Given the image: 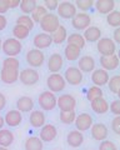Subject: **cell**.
<instances>
[{"mask_svg":"<svg viewBox=\"0 0 120 150\" xmlns=\"http://www.w3.org/2000/svg\"><path fill=\"white\" fill-rule=\"evenodd\" d=\"M66 41H68V45H74L76 48H79L80 50L84 49L86 44V41L84 40V38H83L80 33H73V34L68 35Z\"/></svg>","mask_w":120,"mask_h":150,"instance_id":"obj_29","label":"cell"},{"mask_svg":"<svg viewBox=\"0 0 120 150\" xmlns=\"http://www.w3.org/2000/svg\"><path fill=\"white\" fill-rule=\"evenodd\" d=\"M0 79L4 84H14L19 80V70L16 69H6L1 68L0 71Z\"/></svg>","mask_w":120,"mask_h":150,"instance_id":"obj_21","label":"cell"},{"mask_svg":"<svg viewBox=\"0 0 120 150\" xmlns=\"http://www.w3.org/2000/svg\"><path fill=\"white\" fill-rule=\"evenodd\" d=\"M33 44L35 45V49H39V50L47 49L53 44L52 35L47 34V33H38L33 39Z\"/></svg>","mask_w":120,"mask_h":150,"instance_id":"obj_15","label":"cell"},{"mask_svg":"<svg viewBox=\"0 0 120 150\" xmlns=\"http://www.w3.org/2000/svg\"><path fill=\"white\" fill-rule=\"evenodd\" d=\"M85 41H89V43H98L101 39V30L98 26H89L88 29L84 30V34H83Z\"/></svg>","mask_w":120,"mask_h":150,"instance_id":"obj_23","label":"cell"},{"mask_svg":"<svg viewBox=\"0 0 120 150\" xmlns=\"http://www.w3.org/2000/svg\"><path fill=\"white\" fill-rule=\"evenodd\" d=\"M30 34V30H28L24 26H20V25H15L13 28V38L16 40H24L28 38V35Z\"/></svg>","mask_w":120,"mask_h":150,"instance_id":"obj_33","label":"cell"},{"mask_svg":"<svg viewBox=\"0 0 120 150\" xmlns=\"http://www.w3.org/2000/svg\"><path fill=\"white\" fill-rule=\"evenodd\" d=\"M74 5H75L76 9L81 10V13H86L94 6V1L93 0H76L74 3Z\"/></svg>","mask_w":120,"mask_h":150,"instance_id":"obj_41","label":"cell"},{"mask_svg":"<svg viewBox=\"0 0 120 150\" xmlns=\"http://www.w3.org/2000/svg\"><path fill=\"white\" fill-rule=\"evenodd\" d=\"M103 95H104V93H103V90H101V88L93 85V86H90L89 89H88L86 99L89 101H93L95 99H98V98H103Z\"/></svg>","mask_w":120,"mask_h":150,"instance_id":"obj_37","label":"cell"},{"mask_svg":"<svg viewBox=\"0 0 120 150\" xmlns=\"http://www.w3.org/2000/svg\"><path fill=\"white\" fill-rule=\"evenodd\" d=\"M39 135H40L39 139L43 143H50V142H53V140H55V138H56L58 129L55 128L53 124H45L44 126H41Z\"/></svg>","mask_w":120,"mask_h":150,"instance_id":"obj_14","label":"cell"},{"mask_svg":"<svg viewBox=\"0 0 120 150\" xmlns=\"http://www.w3.org/2000/svg\"><path fill=\"white\" fill-rule=\"evenodd\" d=\"M16 25L24 26V28H26L28 30H33L35 24H34V21L31 20L30 15H20L19 18L16 19Z\"/></svg>","mask_w":120,"mask_h":150,"instance_id":"obj_40","label":"cell"},{"mask_svg":"<svg viewBox=\"0 0 120 150\" xmlns=\"http://www.w3.org/2000/svg\"><path fill=\"white\" fill-rule=\"evenodd\" d=\"M96 49L101 56H110L116 54V44L110 38H101L96 43Z\"/></svg>","mask_w":120,"mask_h":150,"instance_id":"obj_6","label":"cell"},{"mask_svg":"<svg viewBox=\"0 0 120 150\" xmlns=\"http://www.w3.org/2000/svg\"><path fill=\"white\" fill-rule=\"evenodd\" d=\"M94 6L100 14L108 15L109 13L115 10V1L114 0H98V1H94Z\"/></svg>","mask_w":120,"mask_h":150,"instance_id":"obj_22","label":"cell"},{"mask_svg":"<svg viewBox=\"0 0 120 150\" xmlns=\"http://www.w3.org/2000/svg\"><path fill=\"white\" fill-rule=\"evenodd\" d=\"M112 130L116 135L120 134V116H115L112 121Z\"/></svg>","mask_w":120,"mask_h":150,"instance_id":"obj_46","label":"cell"},{"mask_svg":"<svg viewBox=\"0 0 120 150\" xmlns=\"http://www.w3.org/2000/svg\"><path fill=\"white\" fill-rule=\"evenodd\" d=\"M8 25V19L5 15H0V31H3Z\"/></svg>","mask_w":120,"mask_h":150,"instance_id":"obj_50","label":"cell"},{"mask_svg":"<svg viewBox=\"0 0 120 150\" xmlns=\"http://www.w3.org/2000/svg\"><path fill=\"white\" fill-rule=\"evenodd\" d=\"M6 106V96L3 93H0V111Z\"/></svg>","mask_w":120,"mask_h":150,"instance_id":"obj_51","label":"cell"},{"mask_svg":"<svg viewBox=\"0 0 120 150\" xmlns=\"http://www.w3.org/2000/svg\"><path fill=\"white\" fill-rule=\"evenodd\" d=\"M90 133L91 137L96 142H103V140H107L108 135H109V129L107 128V125L103 123H96L93 124L90 128Z\"/></svg>","mask_w":120,"mask_h":150,"instance_id":"obj_13","label":"cell"},{"mask_svg":"<svg viewBox=\"0 0 120 150\" xmlns=\"http://www.w3.org/2000/svg\"><path fill=\"white\" fill-rule=\"evenodd\" d=\"M91 24L90 14L88 13H76V15L71 19V25L76 30H85Z\"/></svg>","mask_w":120,"mask_h":150,"instance_id":"obj_11","label":"cell"},{"mask_svg":"<svg viewBox=\"0 0 120 150\" xmlns=\"http://www.w3.org/2000/svg\"><path fill=\"white\" fill-rule=\"evenodd\" d=\"M66 143L70 145L71 148H79L80 145L84 143V135L78 130H71V131H69L66 135Z\"/></svg>","mask_w":120,"mask_h":150,"instance_id":"obj_25","label":"cell"},{"mask_svg":"<svg viewBox=\"0 0 120 150\" xmlns=\"http://www.w3.org/2000/svg\"><path fill=\"white\" fill-rule=\"evenodd\" d=\"M6 4L9 9H15L20 5V0H6Z\"/></svg>","mask_w":120,"mask_h":150,"instance_id":"obj_48","label":"cell"},{"mask_svg":"<svg viewBox=\"0 0 120 150\" xmlns=\"http://www.w3.org/2000/svg\"><path fill=\"white\" fill-rule=\"evenodd\" d=\"M109 73L105 71L104 69H95L93 73H91V81L95 86H104L107 85L109 81Z\"/></svg>","mask_w":120,"mask_h":150,"instance_id":"obj_16","label":"cell"},{"mask_svg":"<svg viewBox=\"0 0 120 150\" xmlns=\"http://www.w3.org/2000/svg\"><path fill=\"white\" fill-rule=\"evenodd\" d=\"M78 69L81 73H93L95 70V59L90 55H84L79 59L78 63Z\"/></svg>","mask_w":120,"mask_h":150,"instance_id":"obj_19","label":"cell"},{"mask_svg":"<svg viewBox=\"0 0 120 150\" xmlns=\"http://www.w3.org/2000/svg\"><path fill=\"white\" fill-rule=\"evenodd\" d=\"M60 121L63 124H66V125H70L75 121V118H76V112L75 110L74 111H60Z\"/></svg>","mask_w":120,"mask_h":150,"instance_id":"obj_39","label":"cell"},{"mask_svg":"<svg viewBox=\"0 0 120 150\" xmlns=\"http://www.w3.org/2000/svg\"><path fill=\"white\" fill-rule=\"evenodd\" d=\"M74 123H75V128L78 131L84 133L86 130H90L91 125L94 124V121H93V116H91L89 112H81V114L76 115Z\"/></svg>","mask_w":120,"mask_h":150,"instance_id":"obj_12","label":"cell"},{"mask_svg":"<svg viewBox=\"0 0 120 150\" xmlns=\"http://www.w3.org/2000/svg\"><path fill=\"white\" fill-rule=\"evenodd\" d=\"M21 121H23V115L16 109L9 110L5 114V116H4V123L9 125L10 128H16L18 125L21 124Z\"/></svg>","mask_w":120,"mask_h":150,"instance_id":"obj_20","label":"cell"},{"mask_svg":"<svg viewBox=\"0 0 120 150\" xmlns=\"http://www.w3.org/2000/svg\"><path fill=\"white\" fill-rule=\"evenodd\" d=\"M4 125H5V123H4V118H3L1 115H0V130L3 129V126H4Z\"/></svg>","mask_w":120,"mask_h":150,"instance_id":"obj_52","label":"cell"},{"mask_svg":"<svg viewBox=\"0 0 120 150\" xmlns=\"http://www.w3.org/2000/svg\"><path fill=\"white\" fill-rule=\"evenodd\" d=\"M107 23L112 28H114V29L119 28L120 26V11L113 10L112 13H109L107 15Z\"/></svg>","mask_w":120,"mask_h":150,"instance_id":"obj_36","label":"cell"},{"mask_svg":"<svg viewBox=\"0 0 120 150\" xmlns=\"http://www.w3.org/2000/svg\"><path fill=\"white\" fill-rule=\"evenodd\" d=\"M26 63L30 65L31 69L40 68L45 62V54L43 53V50L39 49H30L25 55Z\"/></svg>","mask_w":120,"mask_h":150,"instance_id":"obj_3","label":"cell"},{"mask_svg":"<svg viewBox=\"0 0 120 150\" xmlns=\"http://www.w3.org/2000/svg\"><path fill=\"white\" fill-rule=\"evenodd\" d=\"M56 106L60 111H74L76 106V100L70 94H63L56 98Z\"/></svg>","mask_w":120,"mask_h":150,"instance_id":"obj_10","label":"cell"},{"mask_svg":"<svg viewBox=\"0 0 120 150\" xmlns=\"http://www.w3.org/2000/svg\"><path fill=\"white\" fill-rule=\"evenodd\" d=\"M64 65V59L59 53H54L48 59V69L52 74H56L61 70Z\"/></svg>","mask_w":120,"mask_h":150,"instance_id":"obj_17","label":"cell"},{"mask_svg":"<svg viewBox=\"0 0 120 150\" xmlns=\"http://www.w3.org/2000/svg\"><path fill=\"white\" fill-rule=\"evenodd\" d=\"M25 150H43L44 145L39 137H29L25 140Z\"/></svg>","mask_w":120,"mask_h":150,"instance_id":"obj_31","label":"cell"},{"mask_svg":"<svg viewBox=\"0 0 120 150\" xmlns=\"http://www.w3.org/2000/svg\"><path fill=\"white\" fill-rule=\"evenodd\" d=\"M56 11H58V15H56L58 18L70 20V19H73L76 15L78 9L75 8L74 3H71V1H61V3H59Z\"/></svg>","mask_w":120,"mask_h":150,"instance_id":"obj_8","label":"cell"},{"mask_svg":"<svg viewBox=\"0 0 120 150\" xmlns=\"http://www.w3.org/2000/svg\"><path fill=\"white\" fill-rule=\"evenodd\" d=\"M39 24H40V28H41V30H43V33H47V34L52 35L53 33L60 26V20L55 14L48 13L47 15L41 19V21Z\"/></svg>","mask_w":120,"mask_h":150,"instance_id":"obj_2","label":"cell"},{"mask_svg":"<svg viewBox=\"0 0 120 150\" xmlns=\"http://www.w3.org/2000/svg\"><path fill=\"white\" fill-rule=\"evenodd\" d=\"M0 150H9L8 148H3V146H0Z\"/></svg>","mask_w":120,"mask_h":150,"instance_id":"obj_53","label":"cell"},{"mask_svg":"<svg viewBox=\"0 0 120 150\" xmlns=\"http://www.w3.org/2000/svg\"><path fill=\"white\" fill-rule=\"evenodd\" d=\"M14 133L9 129H1L0 130V146L3 148H9L14 143Z\"/></svg>","mask_w":120,"mask_h":150,"instance_id":"obj_30","label":"cell"},{"mask_svg":"<svg viewBox=\"0 0 120 150\" xmlns=\"http://www.w3.org/2000/svg\"><path fill=\"white\" fill-rule=\"evenodd\" d=\"M38 103H39L41 109L45 111L54 110L55 106H56V96H55L54 93L49 91V90L43 91L38 98Z\"/></svg>","mask_w":120,"mask_h":150,"instance_id":"obj_4","label":"cell"},{"mask_svg":"<svg viewBox=\"0 0 120 150\" xmlns=\"http://www.w3.org/2000/svg\"><path fill=\"white\" fill-rule=\"evenodd\" d=\"M63 78H64V80H65V83L70 84L73 86H76L83 83L84 75H83V73L76 67H70L65 70V74H64Z\"/></svg>","mask_w":120,"mask_h":150,"instance_id":"obj_9","label":"cell"},{"mask_svg":"<svg viewBox=\"0 0 120 150\" xmlns=\"http://www.w3.org/2000/svg\"><path fill=\"white\" fill-rule=\"evenodd\" d=\"M59 5V1L58 0H45L44 1V8L47 9L48 11H54L58 9Z\"/></svg>","mask_w":120,"mask_h":150,"instance_id":"obj_44","label":"cell"},{"mask_svg":"<svg viewBox=\"0 0 120 150\" xmlns=\"http://www.w3.org/2000/svg\"><path fill=\"white\" fill-rule=\"evenodd\" d=\"M80 49L76 48L74 45H66L65 49H64V55L69 62H74V60H78L80 58Z\"/></svg>","mask_w":120,"mask_h":150,"instance_id":"obj_32","label":"cell"},{"mask_svg":"<svg viewBox=\"0 0 120 150\" xmlns=\"http://www.w3.org/2000/svg\"><path fill=\"white\" fill-rule=\"evenodd\" d=\"M39 79H40V75L35 69L26 68V69H23L21 71H19V80L21 84H24L26 86L35 85L39 81Z\"/></svg>","mask_w":120,"mask_h":150,"instance_id":"obj_5","label":"cell"},{"mask_svg":"<svg viewBox=\"0 0 120 150\" xmlns=\"http://www.w3.org/2000/svg\"><path fill=\"white\" fill-rule=\"evenodd\" d=\"M36 5H38V3H36L35 0H21L19 8L24 15H28V14H31L34 11Z\"/></svg>","mask_w":120,"mask_h":150,"instance_id":"obj_34","label":"cell"},{"mask_svg":"<svg viewBox=\"0 0 120 150\" xmlns=\"http://www.w3.org/2000/svg\"><path fill=\"white\" fill-rule=\"evenodd\" d=\"M34 109V100L30 96H21L16 101V110L20 112H30Z\"/></svg>","mask_w":120,"mask_h":150,"instance_id":"obj_26","label":"cell"},{"mask_svg":"<svg viewBox=\"0 0 120 150\" xmlns=\"http://www.w3.org/2000/svg\"><path fill=\"white\" fill-rule=\"evenodd\" d=\"M108 88L109 90L112 91L115 95H118L119 91H120V76L119 75H114V76L109 78V81H108Z\"/></svg>","mask_w":120,"mask_h":150,"instance_id":"obj_38","label":"cell"},{"mask_svg":"<svg viewBox=\"0 0 120 150\" xmlns=\"http://www.w3.org/2000/svg\"><path fill=\"white\" fill-rule=\"evenodd\" d=\"M1 50L6 55V58H16L21 53L23 44H21V41L14 39V38H8L6 40L3 41Z\"/></svg>","mask_w":120,"mask_h":150,"instance_id":"obj_1","label":"cell"},{"mask_svg":"<svg viewBox=\"0 0 120 150\" xmlns=\"http://www.w3.org/2000/svg\"><path fill=\"white\" fill-rule=\"evenodd\" d=\"M68 30H66V28L60 24V26L56 30H55L53 34H52V39H53V43L54 44H63L64 41H66V38H68Z\"/></svg>","mask_w":120,"mask_h":150,"instance_id":"obj_28","label":"cell"},{"mask_svg":"<svg viewBox=\"0 0 120 150\" xmlns=\"http://www.w3.org/2000/svg\"><path fill=\"white\" fill-rule=\"evenodd\" d=\"M1 44H3V40L0 39V50H1Z\"/></svg>","mask_w":120,"mask_h":150,"instance_id":"obj_54","label":"cell"},{"mask_svg":"<svg viewBox=\"0 0 120 150\" xmlns=\"http://www.w3.org/2000/svg\"><path fill=\"white\" fill-rule=\"evenodd\" d=\"M47 85L49 88V91L52 93H60L63 91L66 86V83L64 80L63 75H60L59 73L56 74H50L47 79Z\"/></svg>","mask_w":120,"mask_h":150,"instance_id":"obj_7","label":"cell"},{"mask_svg":"<svg viewBox=\"0 0 120 150\" xmlns=\"http://www.w3.org/2000/svg\"><path fill=\"white\" fill-rule=\"evenodd\" d=\"M100 67L105 71H112L119 67V56L116 54L110 56H100Z\"/></svg>","mask_w":120,"mask_h":150,"instance_id":"obj_18","label":"cell"},{"mask_svg":"<svg viewBox=\"0 0 120 150\" xmlns=\"http://www.w3.org/2000/svg\"><path fill=\"white\" fill-rule=\"evenodd\" d=\"M115 44H119L120 43V28H116L113 33V39H112Z\"/></svg>","mask_w":120,"mask_h":150,"instance_id":"obj_47","label":"cell"},{"mask_svg":"<svg viewBox=\"0 0 120 150\" xmlns=\"http://www.w3.org/2000/svg\"><path fill=\"white\" fill-rule=\"evenodd\" d=\"M20 62L18 60V58H5L3 62V68L6 69H16L19 70Z\"/></svg>","mask_w":120,"mask_h":150,"instance_id":"obj_42","label":"cell"},{"mask_svg":"<svg viewBox=\"0 0 120 150\" xmlns=\"http://www.w3.org/2000/svg\"><path fill=\"white\" fill-rule=\"evenodd\" d=\"M48 14V10L44 8V5H36V8L34 9V11L31 13V20L34 21V24L35 23H40L41 21V19H43L45 15Z\"/></svg>","mask_w":120,"mask_h":150,"instance_id":"obj_35","label":"cell"},{"mask_svg":"<svg viewBox=\"0 0 120 150\" xmlns=\"http://www.w3.org/2000/svg\"><path fill=\"white\" fill-rule=\"evenodd\" d=\"M99 150H118V146L115 145L114 142L107 139V140H103V142H100Z\"/></svg>","mask_w":120,"mask_h":150,"instance_id":"obj_43","label":"cell"},{"mask_svg":"<svg viewBox=\"0 0 120 150\" xmlns=\"http://www.w3.org/2000/svg\"><path fill=\"white\" fill-rule=\"evenodd\" d=\"M29 121L30 125L33 128H41V126L45 125V121H47V116L43 111L40 110H33L29 115Z\"/></svg>","mask_w":120,"mask_h":150,"instance_id":"obj_24","label":"cell"},{"mask_svg":"<svg viewBox=\"0 0 120 150\" xmlns=\"http://www.w3.org/2000/svg\"><path fill=\"white\" fill-rule=\"evenodd\" d=\"M90 106L96 114H105L109 111V103L104 98H98V99L90 101Z\"/></svg>","mask_w":120,"mask_h":150,"instance_id":"obj_27","label":"cell"},{"mask_svg":"<svg viewBox=\"0 0 120 150\" xmlns=\"http://www.w3.org/2000/svg\"><path fill=\"white\" fill-rule=\"evenodd\" d=\"M8 10H9V8H8L6 0H0V15L5 14Z\"/></svg>","mask_w":120,"mask_h":150,"instance_id":"obj_49","label":"cell"},{"mask_svg":"<svg viewBox=\"0 0 120 150\" xmlns=\"http://www.w3.org/2000/svg\"><path fill=\"white\" fill-rule=\"evenodd\" d=\"M109 109L110 111L113 112L114 115H116V116H120V100H114L110 103V105H109Z\"/></svg>","mask_w":120,"mask_h":150,"instance_id":"obj_45","label":"cell"}]
</instances>
